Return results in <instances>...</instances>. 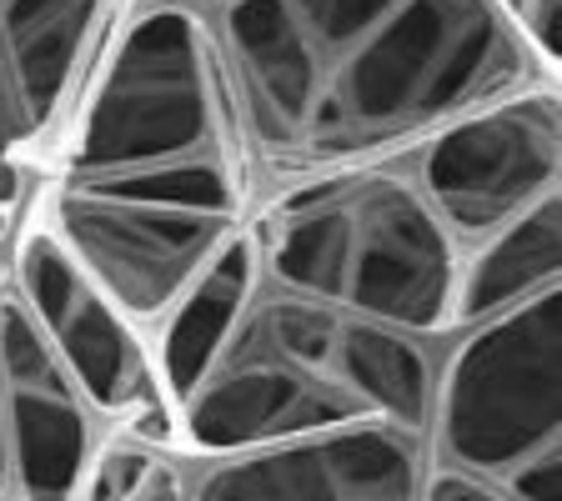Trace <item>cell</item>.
<instances>
[{
    "instance_id": "8fae6325",
    "label": "cell",
    "mask_w": 562,
    "mask_h": 501,
    "mask_svg": "<svg viewBox=\"0 0 562 501\" xmlns=\"http://www.w3.org/2000/svg\"><path fill=\"white\" fill-rule=\"evenodd\" d=\"M257 292H261L257 236L241 231L181 292V301L161 316V341H156L151 366H156V382H161V397L171 401V411L196 386V376L211 366L216 346L226 341V331L236 327V316L246 311V301Z\"/></svg>"
},
{
    "instance_id": "3957f363",
    "label": "cell",
    "mask_w": 562,
    "mask_h": 501,
    "mask_svg": "<svg viewBox=\"0 0 562 501\" xmlns=\"http://www.w3.org/2000/svg\"><path fill=\"white\" fill-rule=\"evenodd\" d=\"M432 362L402 331L296 292H257L176 401V452L232 456L351 426L427 436Z\"/></svg>"
},
{
    "instance_id": "9a60e30c",
    "label": "cell",
    "mask_w": 562,
    "mask_h": 501,
    "mask_svg": "<svg viewBox=\"0 0 562 501\" xmlns=\"http://www.w3.org/2000/svg\"><path fill=\"white\" fill-rule=\"evenodd\" d=\"M422 501H513V497L487 487V481H477V477H468V471L437 467L422 477Z\"/></svg>"
},
{
    "instance_id": "2e32d148",
    "label": "cell",
    "mask_w": 562,
    "mask_h": 501,
    "mask_svg": "<svg viewBox=\"0 0 562 501\" xmlns=\"http://www.w3.org/2000/svg\"><path fill=\"white\" fill-rule=\"evenodd\" d=\"M136 501H187V481L176 477V467L161 456V462H156V471L146 477V487H140Z\"/></svg>"
},
{
    "instance_id": "4fadbf2b",
    "label": "cell",
    "mask_w": 562,
    "mask_h": 501,
    "mask_svg": "<svg viewBox=\"0 0 562 501\" xmlns=\"http://www.w3.org/2000/svg\"><path fill=\"white\" fill-rule=\"evenodd\" d=\"M156 462H161V452L131 442V436L95 446L91 462H86V477H81L76 501H136L140 487H146V477L156 471Z\"/></svg>"
},
{
    "instance_id": "7c38bea8",
    "label": "cell",
    "mask_w": 562,
    "mask_h": 501,
    "mask_svg": "<svg viewBox=\"0 0 562 501\" xmlns=\"http://www.w3.org/2000/svg\"><path fill=\"white\" fill-rule=\"evenodd\" d=\"M558 266H562V206L558 196H548L532 210H522L517 221H507L503 231L482 236L472 257H462L452 327H477L487 316H503L513 306L532 301V296L552 292Z\"/></svg>"
},
{
    "instance_id": "7a4b0ae2",
    "label": "cell",
    "mask_w": 562,
    "mask_h": 501,
    "mask_svg": "<svg viewBox=\"0 0 562 501\" xmlns=\"http://www.w3.org/2000/svg\"><path fill=\"white\" fill-rule=\"evenodd\" d=\"M251 156L271 171H362L542 76L497 0H226Z\"/></svg>"
},
{
    "instance_id": "30bf717a",
    "label": "cell",
    "mask_w": 562,
    "mask_h": 501,
    "mask_svg": "<svg viewBox=\"0 0 562 501\" xmlns=\"http://www.w3.org/2000/svg\"><path fill=\"white\" fill-rule=\"evenodd\" d=\"M422 436L397 426H351L216 456L187 501H422Z\"/></svg>"
},
{
    "instance_id": "ba28073f",
    "label": "cell",
    "mask_w": 562,
    "mask_h": 501,
    "mask_svg": "<svg viewBox=\"0 0 562 501\" xmlns=\"http://www.w3.org/2000/svg\"><path fill=\"white\" fill-rule=\"evenodd\" d=\"M111 15L116 0H0V216L15 221Z\"/></svg>"
},
{
    "instance_id": "6da1fadb",
    "label": "cell",
    "mask_w": 562,
    "mask_h": 501,
    "mask_svg": "<svg viewBox=\"0 0 562 501\" xmlns=\"http://www.w3.org/2000/svg\"><path fill=\"white\" fill-rule=\"evenodd\" d=\"M251 201L257 156L216 25L191 5L136 11L76 91L35 221L131 327H161Z\"/></svg>"
},
{
    "instance_id": "277c9868",
    "label": "cell",
    "mask_w": 562,
    "mask_h": 501,
    "mask_svg": "<svg viewBox=\"0 0 562 501\" xmlns=\"http://www.w3.org/2000/svg\"><path fill=\"white\" fill-rule=\"evenodd\" d=\"M246 231L281 292L402 337L452 327L462 246L422 191L382 166L292 181Z\"/></svg>"
},
{
    "instance_id": "e0dca14e",
    "label": "cell",
    "mask_w": 562,
    "mask_h": 501,
    "mask_svg": "<svg viewBox=\"0 0 562 501\" xmlns=\"http://www.w3.org/2000/svg\"><path fill=\"white\" fill-rule=\"evenodd\" d=\"M5 236H11V216H0V241H5Z\"/></svg>"
},
{
    "instance_id": "5b68a950",
    "label": "cell",
    "mask_w": 562,
    "mask_h": 501,
    "mask_svg": "<svg viewBox=\"0 0 562 501\" xmlns=\"http://www.w3.org/2000/svg\"><path fill=\"white\" fill-rule=\"evenodd\" d=\"M562 321L558 286L487 316L432 376V426L447 467L513 501H562L558 487Z\"/></svg>"
},
{
    "instance_id": "9c48e42d",
    "label": "cell",
    "mask_w": 562,
    "mask_h": 501,
    "mask_svg": "<svg viewBox=\"0 0 562 501\" xmlns=\"http://www.w3.org/2000/svg\"><path fill=\"white\" fill-rule=\"evenodd\" d=\"M95 417L0 266V501H76Z\"/></svg>"
},
{
    "instance_id": "52a82bcc",
    "label": "cell",
    "mask_w": 562,
    "mask_h": 501,
    "mask_svg": "<svg viewBox=\"0 0 562 501\" xmlns=\"http://www.w3.org/2000/svg\"><path fill=\"white\" fill-rule=\"evenodd\" d=\"M558 91L527 86L422 140L417 191L452 236L482 241L558 196Z\"/></svg>"
},
{
    "instance_id": "8992f818",
    "label": "cell",
    "mask_w": 562,
    "mask_h": 501,
    "mask_svg": "<svg viewBox=\"0 0 562 501\" xmlns=\"http://www.w3.org/2000/svg\"><path fill=\"white\" fill-rule=\"evenodd\" d=\"M11 276L91 417L121 421V432L151 452H176V411L161 397L140 327H131L105 301L101 286L60 251L41 221H31L15 241Z\"/></svg>"
},
{
    "instance_id": "5bb4252c",
    "label": "cell",
    "mask_w": 562,
    "mask_h": 501,
    "mask_svg": "<svg viewBox=\"0 0 562 501\" xmlns=\"http://www.w3.org/2000/svg\"><path fill=\"white\" fill-rule=\"evenodd\" d=\"M497 11L517 25V35L527 41V50L542 66H558L562 56V0H497Z\"/></svg>"
}]
</instances>
